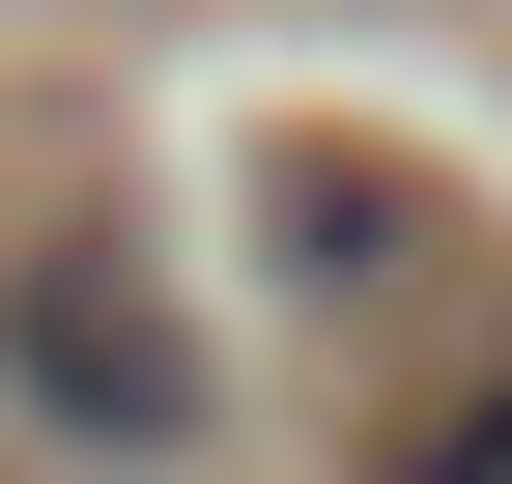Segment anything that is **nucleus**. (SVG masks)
<instances>
[{
  "label": "nucleus",
  "instance_id": "f257e3e1",
  "mask_svg": "<svg viewBox=\"0 0 512 484\" xmlns=\"http://www.w3.org/2000/svg\"><path fill=\"white\" fill-rule=\"evenodd\" d=\"M0 371H29V428H57V456H171V428H200V342H171V285L114 257V228L0 285Z\"/></svg>",
  "mask_w": 512,
  "mask_h": 484
},
{
  "label": "nucleus",
  "instance_id": "f03ea898",
  "mask_svg": "<svg viewBox=\"0 0 512 484\" xmlns=\"http://www.w3.org/2000/svg\"><path fill=\"white\" fill-rule=\"evenodd\" d=\"M399 484H512V371H484V399H456V428H427Z\"/></svg>",
  "mask_w": 512,
  "mask_h": 484
}]
</instances>
